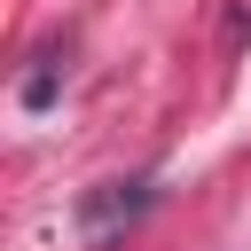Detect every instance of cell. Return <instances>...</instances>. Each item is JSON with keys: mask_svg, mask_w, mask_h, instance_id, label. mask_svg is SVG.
<instances>
[{"mask_svg": "<svg viewBox=\"0 0 251 251\" xmlns=\"http://www.w3.org/2000/svg\"><path fill=\"white\" fill-rule=\"evenodd\" d=\"M149 204H157V188H149V180H110V188H94V196L78 204V227H86V243H110V235H118V227H133Z\"/></svg>", "mask_w": 251, "mask_h": 251, "instance_id": "cell-1", "label": "cell"}, {"mask_svg": "<svg viewBox=\"0 0 251 251\" xmlns=\"http://www.w3.org/2000/svg\"><path fill=\"white\" fill-rule=\"evenodd\" d=\"M55 94H63V71H55V63H47V71H31V78H24V110H47V102H55Z\"/></svg>", "mask_w": 251, "mask_h": 251, "instance_id": "cell-2", "label": "cell"}]
</instances>
